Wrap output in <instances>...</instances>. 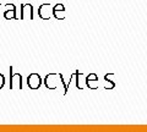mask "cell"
<instances>
[{
	"label": "cell",
	"instance_id": "7a4b0ae2",
	"mask_svg": "<svg viewBox=\"0 0 147 132\" xmlns=\"http://www.w3.org/2000/svg\"><path fill=\"white\" fill-rule=\"evenodd\" d=\"M49 11H50V4L49 3H44L38 9V15H39V17L42 20H49L50 17H52V15L49 13Z\"/></svg>",
	"mask_w": 147,
	"mask_h": 132
},
{
	"label": "cell",
	"instance_id": "5b68a950",
	"mask_svg": "<svg viewBox=\"0 0 147 132\" xmlns=\"http://www.w3.org/2000/svg\"><path fill=\"white\" fill-rule=\"evenodd\" d=\"M6 9L7 10L4 12V17H5L6 20H12V19H17L16 17V11H15V5H12V4H7L6 5Z\"/></svg>",
	"mask_w": 147,
	"mask_h": 132
},
{
	"label": "cell",
	"instance_id": "3957f363",
	"mask_svg": "<svg viewBox=\"0 0 147 132\" xmlns=\"http://www.w3.org/2000/svg\"><path fill=\"white\" fill-rule=\"evenodd\" d=\"M53 15L55 16V19L58 20H65V7H64L63 4H57L53 7Z\"/></svg>",
	"mask_w": 147,
	"mask_h": 132
},
{
	"label": "cell",
	"instance_id": "6da1fadb",
	"mask_svg": "<svg viewBox=\"0 0 147 132\" xmlns=\"http://www.w3.org/2000/svg\"><path fill=\"white\" fill-rule=\"evenodd\" d=\"M40 83H42V80H40V76L38 74H31L28 76V78H27V84L32 89L39 88Z\"/></svg>",
	"mask_w": 147,
	"mask_h": 132
},
{
	"label": "cell",
	"instance_id": "277c9868",
	"mask_svg": "<svg viewBox=\"0 0 147 132\" xmlns=\"http://www.w3.org/2000/svg\"><path fill=\"white\" fill-rule=\"evenodd\" d=\"M33 7L31 4H22L21 5V19H26V15H28V17L32 20L33 19Z\"/></svg>",
	"mask_w": 147,
	"mask_h": 132
},
{
	"label": "cell",
	"instance_id": "8992f818",
	"mask_svg": "<svg viewBox=\"0 0 147 132\" xmlns=\"http://www.w3.org/2000/svg\"><path fill=\"white\" fill-rule=\"evenodd\" d=\"M3 86H4V76L0 75V88H1Z\"/></svg>",
	"mask_w": 147,
	"mask_h": 132
}]
</instances>
